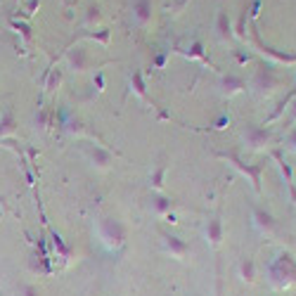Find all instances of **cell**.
Returning a JSON list of instances; mask_svg holds the SVG:
<instances>
[{"mask_svg":"<svg viewBox=\"0 0 296 296\" xmlns=\"http://www.w3.org/2000/svg\"><path fill=\"white\" fill-rule=\"evenodd\" d=\"M211 240H213V242L220 240V227H218V223H213V225H211Z\"/></svg>","mask_w":296,"mask_h":296,"instance_id":"cell-4","label":"cell"},{"mask_svg":"<svg viewBox=\"0 0 296 296\" xmlns=\"http://www.w3.org/2000/svg\"><path fill=\"white\" fill-rule=\"evenodd\" d=\"M166 244H168V249L175 254V256H185L187 251V244H183V242L178 240V237H166Z\"/></svg>","mask_w":296,"mask_h":296,"instance_id":"cell-1","label":"cell"},{"mask_svg":"<svg viewBox=\"0 0 296 296\" xmlns=\"http://www.w3.org/2000/svg\"><path fill=\"white\" fill-rule=\"evenodd\" d=\"M242 275H244L247 282H254V263L251 261H247V263L242 265Z\"/></svg>","mask_w":296,"mask_h":296,"instance_id":"cell-3","label":"cell"},{"mask_svg":"<svg viewBox=\"0 0 296 296\" xmlns=\"http://www.w3.org/2000/svg\"><path fill=\"white\" fill-rule=\"evenodd\" d=\"M19 296H40V289L36 287V284H22Z\"/></svg>","mask_w":296,"mask_h":296,"instance_id":"cell-2","label":"cell"}]
</instances>
